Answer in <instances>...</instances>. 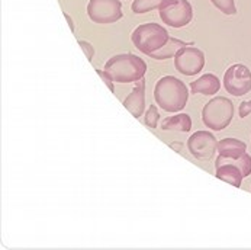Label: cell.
<instances>
[{"label":"cell","mask_w":251,"mask_h":250,"mask_svg":"<svg viewBox=\"0 0 251 250\" xmlns=\"http://www.w3.org/2000/svg\"><path fill=\"white\" fill-rule=\"evenodd\" d=\"M154 99L157 105L167 112H180L189 99L187 86L175 76L161 77L154 89Z\"/></svg>","instance_id":"obj_1"},{"label":"cell","mask_w":251,"mask_h":250,"mask_svg":"<svg viewBox=\"0 0 251 250\" xmlns=\"http://www.w3.org/2000/svg\"><path fill=\"white\" fill-rule=\"evenodd\" d=\"M105 72L116 83H134L143 80L147 72V64L138 56L129 53L118 54L106 61Z\"/></svg>","instance_id":"obj_2"},{"label":"cell","mask_w":251,"mask_h":250,"mask_svg":"<svg viewBox=\"0 0 251 250\" xmlns=\"http://www.w3.org/2000/svg\"><path fill=\"white\" fill-rule=\"evenodd\" d=\"M131 39L134 45L137 47V50L150 56L154 51L160 50L161 47H164L167 41L170 39V35L164 27L150 22V24H143L137 27V29L131 35Z\"/></svg>","instance_id":"obj_3"},{"label":"cell","mask_w":251,"mask_h":250,"mask_svg":"<svg viewBox=\"0 0 251 250\" xmlns=\"http://www.w3.org/2000/svg\"><path fill=\"white\" fill-rule=\"evenodd\" d=\"M234 116V105L224 96L211 99L202 109V121L212 131L225 130Z\"/></svg>","instance_id":"obj_4"},{"label":"cell","mask_w":251,"mask_h":250,"mask_svg":"<svg viewBox=\"0 0 251 250\" xmlns=\"http://www.w3.org/2000/svg\"><path fill=\"white\" fill-rule=\"evenodd\" d=\"M158 13L161 21L172 28H183L193 19V7L187 0H164Z\"/></svg>","instance_id":"obj_5"},{"label":"cell","mask_w":251,"mask_h":250,"mask_svg":"<svg viewBox=\"0 0 251 250\" xmlns=\"http://www.w3.org/2000/svg\"><path fill=\"white\" fill-rule=\"evenodd\" d=\"M87 15L95 24H115L122 19V3L119 0H90Z\"/></svg>","instance_id":"obj_6"},{"label":"cell","mask_w":251,"mask_h":250,"mask_svg":"<svg viewBox=\"0 0 251 250\" xmlns=\"http://www.w3.org/2000/svg\"><path fill=\"white\" fill-rule=\"evenodd\" d=\"M224 87L232 96H244L251 92V72L244 64H234L224 74Z\"/></svg>","instance_id":"obj_7"},{"label":"cell","mask_w":251,"mask_h":250,"mask_svg":"<svg viewBox=\"0 0 251 250\" xmlns=\"http://www.w3.org/2000/svg\"><path fill=\"white\" fill-rule=\"evenodd\" d=\"M175 67L184 76H195L205 67V54L195 47H183L175 56Z\"/></svg>","instance_id":"obj_8"},{"label":"cell","mask_w":251,"mask_h":250,"mask_svg":"<svg viewBox=\"0 0 251 250\" xmlns=\"http://www.w3.org/2000/svg\"><path fill=\"white\" fill-rule=\"evenodd\" d=\"M189 151L198 160H211L218 151V141L209 131H196L187 140Z\"/></svg>","instance_id":"obj_9"},{"label":"cell","mask_w":251,"mask_h":250,"mask_svg":"<svg viewBox=\"0 0 251 250\" xmlns=\"http://www.w3.org/2000/svg\"><path fill=\"white\" fill-rule=\"evenodd\" d=\"M221 89V82L215 74L208 73L199 77L198 80L192 82L190 90L193 95H203V96H214Z\"/></svg>","instance_id":"obj_10"},{"label":"cell","mask_w":251,"mask_h":250,"mask_svg":"<svg viewBox=\"0 0 251 250\" xmlns=\"http://www.w3.org/2000/svg\"><path fill=\"white\" fill-rule=\"evenodd\" d=\"M124 107L126 108L135 118H140L145 109V83L140 80L137 87L128 95V98L124 101Z\"/></svg>","instance_id":"obj_11"},{"label":"cell","mask_w":251,"mask_h":250,"mask_svg":"<svg viewBox=\"0 0 251 250\" xmlns=\"http://www.w3.org/2000/svg\"><path fill=\"white\" fill-rule=\"evenodd\" d=\"M216 169V178L235 186V188H240L241 183H243V179L244 175L241 172L240 167L231 165V163H222V165H218L215 166Z\"/></svg>","instance_id":"obj_12"},{"label":"cell","mask_w":251,"mask_h":250,"mask_svg":"<svg viewBox=\"0 0 251 250\" xmlns=\"http://www.w3.org/2000/svg\"><path fill=\"white\" fill-rule=\"evenodd\" d=\"M218 153L224 157H232L237 159L247 153V144L237 139H224L218 141Z\"/></svg>","instance_id":"obj_13"},{"label":"cell","mask_w":251,"mask_h":250,"mask_svg":"<svg viewBox=\"0 0 251 250\" xmlns=\"http://www.w3.org/2000/svg\"><path fill=\"white\" fill-rule=\"evenodd\" d=\"M161 128L164 131H181V133H187L192 128V118L187 113H179V115L170 116V118L164 119V122L161 124Z\"/></svg>","instance_id":"obj_14"},{"label":"cell","mask_w":251,"mask_h":250,"mask_svg":"<svg viewBox=\"0 0 251 250\" xmlns=\"http://www.w3.org/2000/svg\"><path fill=\"white\" fill-rule=\"evenodd\" d=\"M186 45H189V44L184 42V41H180V39H176V38H172L170 36V39L167 41V44L164 47H161L160 50L154 51L152 54H150V57L154 58V60H167V58L175 57L180 48H183Z\"/></svg>","instance_id":"obj_15"},{"label":"cell","mask_w":251,"mask_h":250,"mask_svg":"<svg viewBox=\"0 0 251 250\" xmlns=\"http://www.w3.org/2000/svg\"><path fill=\"white\" fill-rule=\"evenodd\" d=\"M222 163H231V165L240 167L241 172H243V175H244V178H247V176H250L251 175V156L250 154H247V153H244L243 156H240V157H237V159L218 156L215 160V166L222 165Z\"/></svg>","instance_id":"obj_16"},{"label":"cell","mask_w":251,"mask_h":250,"mask_svg":"<svg viewBox=\"0 0 251 250\" xmlns=\"http://www.w3.org/2000/svg\"><path fill=\"white\" fill-rule=\"evenodd\" d=\"M164 0H135L131 4V9L134 13L141 15V13H147L151 12L154 9H160V6L163 4Z\"/></svg>","instance_id":"obj_17"},{"label":"cell","mask_w":251,"mask_h":250,"mask_svg":"<svg viewBox=\"0 0 251 250\" xmlns=\"http://www.w3.org/2000/svg\"><path fill=\"white\" fill-rule=\"evenodd\" d=\"M212 4L215 6L218 10H221L224 15H235L237 13V6L234 3V0H211Z\"/></svg>","instance_id":"obj_18"},{"label":"cell","mask_w":251,"mask_h":250,"mask_svg":"<svg viewBox=\"0 0 251 250\" xmlns=\"http://www.w3.org/2000/svg\"><path fill=\"white\" fill-rule=\"evenodd\" d=\"M158 119H160V112H158V108L155 105H151V107L147 109L145 112V125L150 127V128H157L158 125Z\"/></svg>","instance_id":"obj_19"},{"label":"cell","mask_w":251,"mask_h":250,"mask_svg":"<svg viewBox=\"0 0 251 250\" xmlns=\"http://www.w3.org/2000/svg\"><path fill=\"white\" fill-rule=\"evenodd\" d=\"M78 44H80V47L83 48V51H84V54H86V57H87V61L92 63L93 56H95V50H93L92 44H89V42H86V41H78Z\"/></svg>","instance_id":"obj_20"},{"label":"cell","mask_w":251,"mask_h":250,"mask_svg":"<svg viewBox=\"0 0 251 250\" xmlns=\"http://www.w3.org/2000/svg\"><path fill=\"white\" fill-rule=\"evenodd\" d=\"M96 73L102 77V80L105 82V84L108 86L109 90H110V92H115V86H113V83H112L113 80H112V77L109 76L108 73L105 72V70H99V69H96Z\"/></svg>","instance_id":"obj_21"},{"label":"cell","mask_w":251,"mask_h":250,"mask_svg":"<svg viewBox=\"0 0 251 250\" xmlns=\"http://www.w3.org/2000/svg\"><path fill=\"white\" fill-rule=\"evenodd\" d=\"M238 113H240V118L249 116L251 113V101H244L238 108Z\"/></svg>","instance_id":"obj_22"},{"label":"cell","mask_w":251,"mask_h":250,"mask_svg":"<svg viewBox=\"0 0 251 250\" xmlns=\"http://www.w3.org/2000/svg\"><path fill=\"white\" fill-rule=\"evenodd\" d=\"M64 18L67 19V22H69V25H70V29H72V32H74V24H73L70 15H69V13H64Z\"/></svg>","instance_id":"obj_23"}]
</instances>
